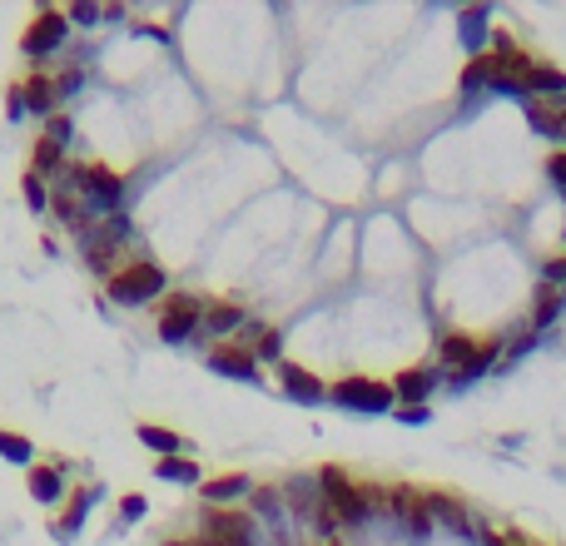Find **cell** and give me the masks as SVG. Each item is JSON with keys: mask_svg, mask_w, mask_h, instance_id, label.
<instances>
[{"mask_svg": "<svg viewBox=\"0 0 566 546\" xmlns=\"http://www.w3.org/2000/svg\"><path fill=\"white\" fill-rule=\"evenodd\" d=\"M55 189L75 194L95 219H110V214H125V179L110 169V164H95V159H70L55 179Z\"/></svg>", "mask_w": 566, "mask_h": 546, "instance_id": "cell-1", "label": "cell"}, {"mask_svg": "<svg viewBox=\"0 0 566 546\" xmlns=\"http://www.w3.org/2000/svg\"><path fill=\"white\" fill-rule=\"evenodd\" d=\"M169 288V273L154 259H135V264H120V269L105 278V298L120 303V308H140V303H154L159 293Z\"/></svg>", "mask_w": 566, "mask_h": 546, "instance_id": "cell-2", "label": "cell"}, {"mask_svg": "<svg viewBox=\"0 0 566 546\" xmlns=\"http://www.w3.org/2000/svg\"><path fill=\"white\" fill-rule=\"evenodd\" d=\"M318 492H323V502L338 512L343 527H368V517L378 512L373 487H358L343 467H323V472H318Z\"/></svg>", "mask_w": 566, "mask_h": 546, "instance_id": "cell-3", "label": "cell"}, {"mask_svg": "<svg viewBox=\"0 0 566 546\" xmlns=\"http://www.w3.org/2000/svg\"><path fill=\"white\" fill-rule=\"evenodd\" d=\"M194 546H259V522L239 507H204Z\"/></svg>", "mask_w": 566, "mask_h": 546, "instance_id": "cell-4", "label": "cell"}, {"mask_svg": "<svg viewBox=\"0 0 566 546\" xmlns=\"http://www.w3.org/2000/svg\"><path fill=\"white\" fill-rule=\"evenodd\" d=\"M328 398L348 412H393V403H398L393 383H378V378H363V373L338 378V383L328 388Z\"/></svg>", "mask_w": 566, "mask_h": 546, "instance_id": "cell-5", "label": "cell"}, {"mask_svg": "<svg viewBox=\"0 0 566 546\" xmlns=\"http://www.w3.org/2000/svg\"><path fill=\"white\" fill-rule=\"evenodd\" d=\"M204 333V303L194 293H169L159 308V338L164 343H189Z\"/></svg>", "mask_w": 566, "mask_h": 546, "instance_id": "cell-6", "label": "cell"}, {"mask_svg": "<svg viewBox=\"0 0 566 546\" xmlns=\"http://www.w3.org/2000/svg\"><path fill=\"white\" fill-rule=\"evenodd\" d=\"M65 40H70V20H65V10H40V15L25 25L20 50H25L30 60H45V55H55Z\"/></svg>", "mask_w": 566, "mask_h": 546, "instance_id": "cell-7", "label": "cell"}, {"mask_svg": "<svg viewBox=\"0 0 566 546\" xmlns=\"http://www.w3.org/2000/svg\"><path fill=\"white\" fill-rule=\"evenodd\" d=\"M204 363H209V373H219V378L264 383V373H259V358H254V348H249V343H214Z\"/></svg>", "mask_w": 566, "mask_h": 546, "instance_id": "cell-8", "label": "cell"}, {"mask_svg": "<svg viewBox=\"0 0 566 546\" xmlns=\"http://www.w3.org/2000/svg\"><path fill=\"white\" fill-rule=\"evenodd\" d=\"M383 507L403 522V532H408V537H418V542H423L427 532H432V517H427L423 492H413V487H393V492H383Z\"/></svg>", "mask_w": 566, "mask_h": 546, "instance_id": "cell-9", "label": "cell"}, {"mask_svg": "<svg viewBox=\"0 0 566 546\" xmlns=\"http://www.w3.org/2000/svg\"><path fill=\"white\" fill-rule=\"evenodd\" d=\"M279 388L293 398V403H303V408H313V403H323L328 398V383L318 378V373H308L303 363H279Z\"/></svg>", "mask_w": 566, "mask_h": 546, "instance_id": "cell-10", "label": "cell"}, {"mask_svg": "<svg viewBox=\"0 0 566 546\" xmlns=\"http://www.w3.org/2000/svg\"><path fill=\"white\" fill-rule=\"evenodd\" d=\"M423 502H427V517H432V522L452 527L457 537H477V517H472L452 492H423Z\"/></svg>", "mask_w": 566, "mask_h": 546, "instance_id": "cell-11", "label": "cell"}, {"mask_svg": "<svg viewBox=\"0 0 566 546\" xmlns=\"http://www.w3.org/2000/svg\"><path fill=\"white\" fill-rule=\"evenodd\" d=\"M239 328H249L244 303H234V298H214V303H204V333H214V338H234Z\"/></svg>", "mask_w": 566, "mask_h": 546, "instance_id": "cell-12", "label": "cell"}, {"mask_svg": "<svg viewBox=\"0 0 566 546\" xmlns=\"http://www.w3.org/2000/svg\"><path fill=\"white\" fill-rule=\"evenodd\" d=\"M199 497H204V507H234V502L254 497V482L244 472H224V477H209L199 487Z\"/></svg>", "mask_w": 566, "mask_h": 546, "instance_id": "cell-13", "label": "cell"}, {"mask_svg": "<svg viewBox=\"0 0 566 546\" xmlns=\"http://www.w3.org/2000/svg\"><path fill=\"white\" fill-rule=\"evenodd\" d=\"M437 368H403L398 378H393V393H398V403L403 408H427V393L437 388Z\"/></svg>", "mask_w": 566, "mask_h": 546, "instance_id": "cell-14", "label": "cell"}, {"mask_svg": "<svg viewBox=\"0 0 566 546\" xmlns=\"http://www.w3.org/2000/svg\"><path fill=\"white\" fill-rule=\"evenodd\" d=\"M20 95H25V115H35V120L60 115V110H55L60 100H55V80H50V75H40V70L25 75V80H20Z\"/></svg>", "mask_w": 566, "mask_h": 546, "instance_id": "cell-15", "label": "cell"}, {"mask_svg": "<svg viewBox=\"0 0 566 546\" xmlns=\"http://www.w3.org/2000/svg\"><path fill=\"white\" fill-rule=\"evenodd\" d=\"M30 497L45 502V507H55L65 497V462H35L30 467Z\"/></svg>", "mask_w": 566, "mask_h": 546, "instance_id": "cell-16", "label": "cell"}, {"mask_svg": "<svg viewBox=\"0 0 566 546\" xmlns=\"http://www.w3.org/2000/svg\"><path fill=\"white\" fill-rule=\"evenodd\" d=\"M527 120L537 135H566V95L552 100H527Z\"/></svg>", "mask_w": 566, "mask_h": 546, "instance_id": "cell-17", "label": "cell"}, {"mask_svg": "<svg viewBox=\"0 0 566 546\" xmlns=\"http://www.w3.org/2000/svg\"><path fill=\"white\" fill-rule=\"evenodd\" d=\"M135 437H140L144 447L164 462V457H184V437L174 432V427H159V422H140L135 427Z\"/></svg>", "mask_w": 566, "mask_h": 546, "instance_id": "cell-18", "label": "cell"}, {"mask_svg": "<svg viewBox=\"0 0 566 546\" xmlns=\"http://www.w3.org/2000/svg\"><path fill=\"white\" fill-rule=\"evenodd\" d=\"M154 477L174 482V487H204V472L194 457H164V462H154Z\"/></svg>", "mask_w": 566, "mask_h": 546, "instance_id": "cell-19", "label": "cell"}, {"mask_svg": "<svg viewBox=\"0 0 566 546\" xmlns=\"http://www.w3.org/2000/svg\"><path fill=\"white\" fill-rule=\"evenodd\" d=\"M70 159H65V149L55 144V139H35V149H30V174H40V179H60V169H65Z\"/></svg>", "mask_w": 566, "mask_h": 546, "instance_id": "cell-20", "label": "cell"}, {"mask_svg": "<svg viewBox=\"0 0 566 546\" xmlns=\"http://www.w3.org/2000/svg\"><path fill=\"white\" fill-rule=\"evenodd\" d=\"M457 30H462V40H467V50L472 55H487V5H472V10H462L457 15Z\"/></svg>", "mask_w": 566, "mask_h": 546, "instance_id": "cell-21", "label": "cell"}, {"mask_svg": "<svg viewBox=\"0 0 566 546\" xmlns=\"http://www.w3.org/2000/svg\"><path fill=\"white\" fill-rule=\"evenodd\" d=\"M254 522L264 517L269 527H279V537H283V522H288V502H283V492H274V487H254Z\"/></svg>", "mask_w": 566, "mask_h": 546, "instance_id": "cell-22", "label": "cell"}, {"mask_svg": "<svg viewBox=\"0 0 566 546\" xmlns=\"http://www.w3.org/2000/svg\"><path fill=\"white\" fill-rule=\"evenodd\" d=\"M462 90H467V95H472V90H497V60H492V50L467 60V70H462Z\"/></svg>", "mask_w": 566, "mask_h": 546, "instance_id": "cell-23", "label": "cell"}, {"mask_svg": "<svg viewBox=\"0 0 566 546\" xmlns=\"http://www.w3.org/2000/svg\"><path fill=\"white\" fill-rule=\"evenodd\" d=\"M249 333H254V358L259 363H283V328H264V323H254L249 318Z\"/></svg>", "mask_w": 566, "mask_h": 546, "instance_id": "cell-24", "label": "cell"}, {"mask_svg": "<svg viewBox=\"0 0 566 546\" xmlns=\"http://www.w3.org/2000/svg\"><path fill=\"white\" fill-rule=\"evenodd\" d=\"M562 308H566V293H557L552 283L542 288V298H537V308H532V328L542 333V328H552L557 318H562Z\"/></svg>", "mask_w": 566, "mask_h": 546, "instance_id": "cell-25", "label": "cell"}, {"mask_svg": "<svg viewBox=\"0 0 566 546\" xmlns=\"http://www.w3.org/2000/svg\"><path fill=\"white\" fill-rule=\"evenodd\" d=\"M20 194H25V209H30V214H50V194H55V189H50L40 174L25 169V174H20Z\"/></svg>", "mask_w": 566, "mask_h": 546, "instance_id": "cell-26", "label": "cell"}, {"mask_svg": "<svg viewBox=\"0 0 566 546\" xmlns=\"http://www.w3.org/2000/svg\"><path fill=\"white\" fill-rule=\"evenodd\" d=\"M95 497H100V487L80 492V497H75V502L65 507V517H60V527H55V537H60V542H65L70 532H80V527H85V512H90V502H95Z\"/></svg>", "mask_w": 566, "mask_h": 546, "instance_id": "cell-27", "label": "cell"}, {"mask_svg": "<svg viewBox=\"0 0 566 546\" xmlns=\"http://www.w3.org/2000/svg\"><path fill=\"white\" fill-rule=\"evenodd\" d=\"M0 457L15 467H35V442L25 432H0Z\"/></svg>", "mask_w": 566, "mask_h": 546, "instance_id": "cell-28", "label": "cell"}, {"mask_svg": "<svg viewBox=\"0 0 566 546\" xmlns=\"http://www.w3.org/2000/svg\"><path fill=\"white\" fill-rule=\"evenodd\" d=\"M80 90H85V70L80 65H70V70L55 75V100H75Z\"/></svg>", "mask_w": 566, "mask_h": 546, "instance_id": "cell-29", "label": "cell"}, {"mask_svg": "<svg viewBox=\"0 0 566 546\" xmlns=\"http://www.w3.org/2000/svg\"><path fill=\"white\" fill-rule=\"evenodd\" d=\"M65 20H70V25H80V30L100 25V0H75V5L65 10Z\"/></svg>", "mask_w": 566, "mask_h": 546, "instance_id": "cell-30", "label": "cell"}, {"mask_svg": "<svg viewBox=\"0 0 566 546\" xmlns=\"http://www.w3.org/2000/svg\"><path fill=\"white\" fill-rule=\"evenodd\" d=\"M45 139H55L60 149H70V139H75V120H70V115H50V120H45Z\"/></svg>", "mask_w": 566, "mask_h": 546, "instance_id": "cell-31", "label": "cell"}, {"mask_svg": "<svg viewBox=\"0 0 566 546\" xmlns=\"http://www.w3.org/2000/svg\"><path fill=\"white\" fill-rule=\"evenodd\" d=\"M144 512H149V502H144L140 492H130V497H120V522H140Z\"/></svg>", "mask_w": 566, "mask_h": 546, "instance_id": "cell-32", "label": "cell"}, {"mask_svg": "<svg viewBox=\"0 0 566 546\" xmlns=\"http://www.w3.org/2000/svg\"><path fill=\"white\" fill-rule=\"evenodd\" d=\"M477 537H482V546H527L517 532L512 537H502V532H487V527H477Z\"/></svg>", "mask_w": 566, "mask_h": 546, "instance_id": "cell-33", "label": "cell"}, {"mask_svg": "<svg viewBox=\"0 0 566 546\" xmlns=\"http://www.w3.org/2000/svg\"><path fill=\"white\" fill-rule=\"evenodd\" d=\"M547 174H552V184L566 194V154H552V159H547Z\"/></svg>", "mask_w": 566, "mask_h": 546, "instance_id": "cell-34", "label": "cell"}, {"mask_svg": "<svg viewBox=\"0 0 566 546\" xmlns=\"http://www.w3.org/2000/svg\"><path fill=\"white\" fill-rule=\"evenodd\" d=\"M5 110H10V120H25V95H20V85H10V95H5Z\"/></svg>", "mask_w": 566, "mask_h": 546, "instance_id": "cell-35", "label": "cell"}, {"mask_svg": "<svg viewBox=\"0 0 566 546\" xmlns=\"http://www.w3.org/2000/svg\"><path fill=\"white\" fill-rule=\"evenodd\" d=\"M427 417H432V408H398V422H408V427H423Z\"/></svg>", "mask_w": 566, "mask_h": 546, "instance_id": "cell-36", "label": "cell"}, {"mask_svg": "<svg viewBox=\"0 0 566 546\" xmlns=\"http://www.w3.org/2000/svg\"><path fill=\"white\" fill-rule=\"evenodd\" d=\"M100 20H110V25H120V20H125V5H100Z\"/></svg>", "mask_w": 566, "mask_h": 546, "instance_id": "cell-37", "label": "cell"}, {"mask_svg": "<svg viewBox=\"0 0 566 546\" xmlns=\"http://www.w3.org/2000/svg\"><path fill=\"white\" fill-rule=\"evenodd\" d=\"M547 283H566V259H557V264H547Z\"/></svg>", "mask_w": 566, "mask_h": 546, "instance_id": "cell-38", "label": "cell"}, {"mask_svg": "<svg viewBox=\"0 0 566 546\" xmlns=\"http://www.w3.org/2000/svg\"><path fill=\"white\" fill-rule=\"evenodd\" d=\"M164 546H194V542H164Z\"/></svg>", "mask_w": 566, "mask_h": 546, "instance_id": "cell-39", "label": "cell"}, {"mask_svg": "<svg viewBox=\"0 0 566 546\" xmlns=\"http://www.w3.org/2000/svg\"><path fill=\"white\" fill-rule=\"evenodd\" d=\"M562 139H566V135H562Z\"/></svg>", "mask_w": 566, "mask_h": 546, "instance_id": "cell-40", "label": "cell"}]
</instances>
